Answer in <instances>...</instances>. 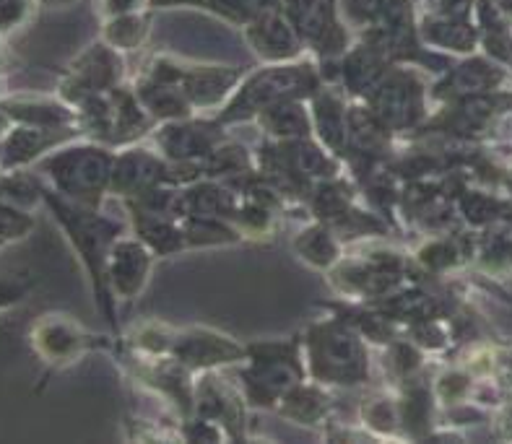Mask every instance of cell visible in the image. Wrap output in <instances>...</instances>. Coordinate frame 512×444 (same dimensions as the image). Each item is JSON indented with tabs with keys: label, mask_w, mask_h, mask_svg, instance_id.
Wrapping results in <instances>:
<instances>
[{
	"label": "cell",
	"mask_w": 512,
	"mask_h": 444,
	"mask_svg": "<svg viewBox=\"0 0 512 444\" xmlns=\"http://www.w3.org/2000/svg\"><path fill=\"white\" fill-rule=\"evenodd\" d=\"M364 99L393 133L411 130L424 117V84L414 68L390 65V71Z\"/></svg>",
	"instance_id": "5b68a950"
},
{
	"label": "cell",
	"mask_w": 512,
	"mask_h": 444,
	"mask_svg": "<svg viewBox=\"0 0 512 444\" xmlns=\"http://www.w3.org/2000/svg\"><path fill=\"white\" fill-rule=\"evenodd\" d=\"M190 6L206 8V11L216 13L224 21L247 26L253 19L263 16V13L281 8V0H190Z\"/></svg>",
	"instance_id": "7402d4cb"
},
{
	"label": "cell",
	"mask_w": 512,
	"mask_h": 444,
	"mask_svg": "<svg viewBox=\"0 0 512 444\" xmlns=\"http://www.w3.org/2000/svg\"><path fill=\"white\" fill-rule=\"evenodd\" d=\"M364 421L375 429V432H393L396 429L398 413L393 400L370 398L364 406Z\"/></svg>",
	"instance_id": "d4e9b609"
},
{
	"label": "cell",
	"mask_w": 512,
	"mask_h": 444,
	"mask_svg": "<svg viewBox=\"0 0 512 444\" xmlns=\"http://www.w3.org/2000/svg\"><path fill=\"white\" fill-rule=\"evenodd\" d=\"M294 250L299 252V258L307 260L312 268H320V271H328L338 263V242L331 229L323 224L310 226L299 234L294 239Z\"/></svg>",
	"instance_id": "44dd1931"
},
{
	"label": "cell",
	"mask_w": 512,
	"mask_h": 444,
	"mask_svg": "<svg viewBox=\"0 0 512 444\" xmlns=\"http://www.w3.org/2000/svg\"><path fill=\"white\" fill-rule=\"evenodd\" d=\"M143 6H149V0H102V13L107 19L120 16V13L141 11Z\"/></svg>",
	"instance_id": "484cf974"
},
{
	"label": "cell",
	"mask_w": 512,
	"mask_h": 444,
	"mask_svg": "<svg viewBox=\"0 0 512 444\" xmlns=\"http://www.w3.org/2000/svg\"><path fill=\"white\" fill-rule=\"evenodd\" d=\"M258 123L279 141H297V138L312 136V112H307L302 99L273 104V107L260 112Z\"/></svg>",
	"instance_id": "e0dca14e"
},
{
	"label": "cell",
	"mask_w": 512,
	"mask_h": 444,
	"mask_svg": "<svg viewBox=\"0 0 512 444\" xmlns=\"http://www.w3.org/2000/svg\"><path fill=\"white\" fill-rule=\"evenodd\" d=\"M151 29V16L146 11H130L112 16L104 26V42L117 52H133L143 47Z\"/></svg>",
	"instance_id": "ffe728a7"
},
{
	"label": "cell",
	"mask_w": 512,
	"mask_h": 444,
	"mask_svg": "<svg viewBox=\"0 0 512 444\" xmlns=\"http://www.w3.org/2000/svg\"><path fill=\"white\" fill-rule=\"evenodd\" d=\"M307 361L312 377L328 385H359L370 377L362 333L354 322H315L307 333Z\"/></svg>",
	"instance_id": "7a4b0ae2"
},
{
	"label": "cell",
	"mask_w": 512,
	"mask_h": 444,
	"mask_svg": "<svg viewBox=\"0 0 512 444\" xmlns=\"http://www.w3.org/2000/svg\"><path fill=\"white\" fill-rule=\"evenodd\" d=\"M281 11L320 60H341L349 52L351 32L341 19L338 0H281Z\"/></svg>",
	"instance_id": "277c9868"
},
{
	"label": "cell",
	"mask_w": 512,
	"mask_h": 444,
	"mask_svg": "<svg viewBox=\"0 0 512 444\" xmlns=\"http://www.w3.org/2000/svg\"><path fill=\"white\" fill-rule=\"evenodd\" d=\"M312 128L318 130L320 141L331 154H344L349 143L346 107L333 89H320L312 97Z\"/></svg>",
	"instance_id": "9a60e30c"
},
{
	"label": "cell",
	"mask_w": 512,
	"mask_h": 444,
	"mask_svg": "<svg viewBox=\"0 0 512 444\" xmlns=\"http://www.w3.org/2000/svg\"><path fill=\"white\" fill-rule=\"evenodd\" d=\"M154 252L141 239H117L107 255V284L120 299H136L149 281Z\"/></svg>",
	"instance_id": "9c48e42d"
},
{
	"label": "cell",
	"mask_w": 512,
	"mask_h": 444,
	"mask_svg": "<svg viewBox=\"0 0 512 444\" xmlns=\"http://www.w3.org/2000/svg\"><path fill=\"white\" fill-rule=\"evenodd\" d=\"M279 411L281 416L297 421V424H320L328 416V411H331V403H328V398L320 393L318 387L297 382V385H292L281 395Z\"/></svg>",
	"instance_id": "d6986e66"
},
{
	"label": "cell",
	"mask_w": 512,
	"mask_h": 444,
	"mask_svg": "<svg viewBox=\"0 0 512 444\" xmlns=\"http://www.w3.org/2000/svg\"><path fill=\"white\" fill-rule=\"evenodd\" d=\"M385 0H338V11L346 26L357 29L359 34L370 29L383 11Z\"/></svg>",
	"instance_id": "cb8c5ba5"
},
{
	"label": "cell",
	"mask_w": 512,
	"mask_h": 444,
	"mask_svg": "<svg viewBox=\"0 0 512 444\" xmlns=\"http://www.w3.org/2000/svg\"><path fill=\"white\" fill-rule=\"evenodd\" d=\"M138 102L143 104V110L149 112L151 117H159V120H185L190 117L193 104L185 97L180 84H162V81H149V78H141L136 89Z\"/></svg>",
	"instance_id": "2e32d148"
},
{
	"label": "cell",
	"mask_w": 512,
	"mask_h": 444,
	"mask_svg": "<svg viewBox=\"0 0 512 444\" xmlns=\"http://www.w3.org/2000/svg\"><path fill=\"white\" fill-rule=\"evenodd\" d=\"M419 39L422 45L442 47V50H471L474 45V32L468 29L463 19H453L445 13H429L419 19Z\"/></svg>",
	"instance_id": "ac0fdd59"
},
{
	"label": "cell",
	"mask_w": 512,
	"mask_h": 444,
	"mask_svg": "<svg viewBox=\"0 0 512 444\" xmlns=\"http://www.w3.org/2000/svg\"><path fill=\"white\" fill-rule=\"evenodd\" d=\"M55 169L60 185H65L68 193L81 200H99L112 182L115 159L104 148H73L71 154L55 161Z\"/></svg>",
	"instance_id": "8992f818"
},
{
	"label": "cell",
	"mask_w": 512,
	"mask_h": 444,
	"mask_svg": "<svg viewBox=\"0 0 512 444\" xmlns=\"http://www.w3.org/2000/svg\"><path fill=\"white\" fill-rule=\"evenodd\" d=\"M169 356L188 369H214L221 364H234V361L245 359L247 348L234 343L227 335L214 333V330L193 328L175 333Z\"/></svg>",
	"instance_id": "ba28073f"
},
{
	"label": "cell",
	"mask_w": 512,
	"mask_h": 444,
	"mask_svg": "<svg viewBox=\"0 0 512 444\" xmlns=\"http://www.w3.org/2000/svg\"><path fill=\"white\" fill-rule=\"evenodd\" d=\"M42 346H45V351L50 356H73L78 351V348H84L86 338L84 333L76 328V325H71V322H52V325H47L45 330H42Z\"/></svg>",
	"instance_id": "603a6c76"
},
{
	"label": "cell",
	"mask_w": 512,
	"mask_h": 444,
	"mask_svg": "<svg viewBox=\"0 0 512 444\" xmlns=\"http://www.w3.org/2000/svg\"><path fill=\"white\" fill-rule=\"evenodd\" d=\"M393 60L380 52L377 47L359 42L357 47H349L344 58H341V81L354 97H367L380 78L390 71Z\"/></svg>",
	"instance_id": "4fadbf2b"
},
{
	"label": "cell",
	"mask_w": 512,
	"mask_h": 444,
	"mask_svg": "<svg viewBox=\"0 0 512 444\" xmlns=\"http://www.w3.org/2000/svg\"><path fill=\"white\" fill-rule=\"evenodd\" d=\"M242 71L237 65H203V63H188L185 73H182V91L190 99L193 110H206V107H216V104L229 102L234 91L240 89Z\"/></svg>",
	"instance_id": "30bf717a"
},
{
	"label": "cell",
	"mask_w": 512,
	"mask_h": 444,
	"mask_svg": "<svg viewBox=\"0 0 512 444\" xmlns=\"http://www.w3.org/2000/svg\"><path fill=\"white\" fill-rule=\"evenodd\" d=\"M58 3H60V0H58ZM63 3H65V0H63Z\"/></svg>",
	"instance_id": "83f0119b"
},
{
	"label": "cell",
	"mask_w": 512,
	"mask_h": 444,
	"mask_svg": "<svg viewBox=\"0 0 512 444\" xmlns=\"http://www.w3.org/2000/svg\"><path fill=\"white\" fill-rule=\"evenodd\" d=\"M224 141L219 125L198 123V120H172L156 133V143L164 156L172 161H198L206 159L219 143Z\"/></svg>",
	"instance_id": "8fae6325"
},
{
	"label": "cell",
	"mask_w": 512,
	"mask_h": 444,
	"mask_svg": "<svg viewBox=\"0 0 512 444\" xmlns=\"http://www.w3.org/2000/svg\"><path fill=\"white\" fill-rule=\"evenodd\" d=\"M250 369L242 372L247 390V403L260 408H271L292 385L302 382L297 348L294 343H255L247 346Z\"/></svg>",
	"instance_id": "3957f363"
},
{
	"label": "cell",
	"mask_w": 512,
	"mask_h": 444,
	"mask_svg": "<svg viewBox=\"0 0 512 444\" xmlns=\"http://www.w3.org/2000/svg\"><path fill=\"white\" fill-rule=\"evenodd\" d=\"M76 71L78 86H84L86 94H99V91H112L120 86L125 76V65L115 47L104 42V45H94L86 52Z\"/></svg>",
	"instance_id": "5bb4252c"
},
{
	"label": "cell",
	"mask_w": 512,
	"mask_h": 444,
	"mask_svg": "<svg viewBox=\"0 0 512 444\" xmlns=\"http://www.w3.org/2000/svg\"><path fill=\"white\" fill-rule=\"evenodd\" d=\"M169 177L172 174H169L167 161L159 159L151 151H143V148H130L128 154H123L115 161L110 187L120 195L138 198V195L151 190V187L164 185Z\"/></svg>",
	"instance_id": "7c38bea8"
},
{
	"label": "cell",
	"mask_w": 512,
	"mask_h": 444,
	"mask_svg": "<svg viewBox=\"0 0 512 444\" xmlns=\"http://www.w3.org/2000/svg\"><path fill=\"white\" fill-rule=\"evenodd\" d=\"M320 91V73L310 63H271L268 68L250 76L240 89L234 91L224 112L221 123H242L250 117L279 102L292 99H312Z\"/></svg>",
	"instance_id": "6da1fadb"
},
{
	"label": "cell",
	"mask_w": 512,
	"mask_h": 444,
	"mask_svg": "<svg viewBox=\"0 0 512 444\" xmlns=\"http://www.w3.org/2000/svg\"><path fill=\"white\" fill-rule=\"evenodd\" d=\"M468 3L471 0H440V13L453 16V19H466Z\"/></svg>",
	"instance_id": "4316f807"
},
{
	"label": "cell",
	"mask_w": 512,
	"mask_h": 444,
	"mask_svg": "<svg viewBox=\"0 0 512 444\" xmlns=\"http://www.w3.org/2000/svg\"><path fill=\"white\" fill-rule=\"evenodd\" d=\"M242 29H245L250 50L266 63H292L305 50V42L299 39L297 29L286 19L281 8L263 13Z\"/></svg>",
	"instance_id": "52a82bcc"
}]
</instances>
